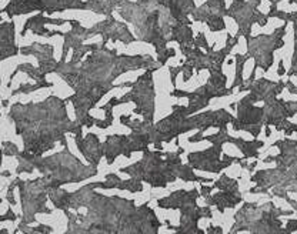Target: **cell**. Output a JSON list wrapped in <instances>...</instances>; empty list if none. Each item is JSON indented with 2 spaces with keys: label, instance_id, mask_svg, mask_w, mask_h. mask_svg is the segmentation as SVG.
<instances>
[{
  "label": "cell",
  "instance_id": "obj_1",
  "mask_svg": "<svg viewBox=\"0 0 297 234\" xmlns=\"http://www.w3.org/2000/svg\"><path fill=\"white\" fill-rule=\"evenodd\" d=\"M246 56H240V54H237L236 56V63H237V71H236V81L233 83V87H236V86H239V84H241V81H243V77H241V73H243V63L246 62Z\"/></svg>",
  "mask_w": 297,
  "mask_h": 234
},
{
  "label": "cell",
  "instance_id": "obj_2",
  "mask_svg": "<svg viewBox=\"0 0 297 234\" xmlns=\"http://www.w3.org/2000/svg\"><path fill=\"white\" fill-rule=\"evenodd\" d=\"M210 191H211V187H206V186H203V187H202V194H203L204 197H206V196H209V193H210Z\"/></svg>",
  "mask_w": 297,
  "mask_h": 234
},
{
  "label": "cell",
  "instance_id": "obj_3",
  "mask_svg": "<svg viewBox=\"0 0 297 234\" xmlns=\"http://www.w3.org/2000/svg\"><path fill=\"white\" fill-rule=\"evenodd\" d=\"M279 67H280V69H279V74L282 76V74H284V71H286V70L283 69V62H280V64H279Z\"/></svg>",
  "mask_w": 297,
  "mask_h": 234
}]
</instances>
